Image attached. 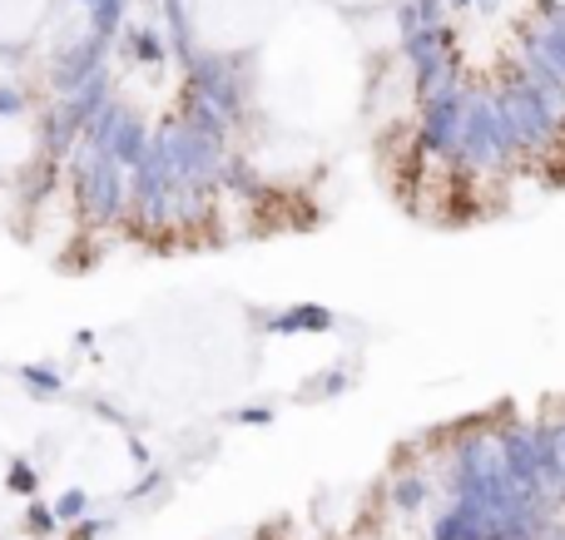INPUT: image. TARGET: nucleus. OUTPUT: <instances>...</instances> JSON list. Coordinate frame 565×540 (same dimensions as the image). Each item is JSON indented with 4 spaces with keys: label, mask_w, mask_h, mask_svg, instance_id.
<instances>
[{
    "label": "nucleus",
    "mask_w": 565,
    "mask_h": 540,
    "mask_svg": "<svg viewBox=\"0 0 565 540\" xmlns=\"http://www.w3.org/2000/svg\"><path fill=\"white\" fill-rule=\"evenodd\" d=\"M189 25L209 50H244L268 35L274 0H189Z\"/></svg>",
    "instance_id": "nucleus-1"
},
{
    "label": "nucleus",
    "mask_w": 565,
    "mask_h": 540,
    "mask_svg": "<svg viewBox=\"0 0 565 540\" xmlns=\"http://www.w3.org/2000/svg\"><path fill=\"white\" fill-rule=\"evenodd\" d=\"M35 154V125L25 115H0V174H15Z\"/></svg>",
    "instance_id": "nucleus-2"
},
{
    "label": "nucleus",
    "mask_w": 565,
    "mask_h": 540,
    "mask_svg": "<svg viewBox=\"0 0 565 540\" xmlns=\"http://www.w3.org/2000/svg\"><path fill=\"white\" fill-rule=\"evenodd\" d=\"M45 6L50 0H0V45H20V40L35 35Z\"/></svg>",
    "instance_id": "nucleus-3"
},
{
    "label": "nucleus",
    "mask_w": 565,
    "mask_h": 540,
    "mask_svg": "<svg viewBox=\"0 0 565 540\" xmlns=\"http://www.w3.org/2000/svg\"><path fill=\"white\" fill-rule=\"evenodd\" d=\"M332 6H352V10H367V6H387V0H332Z\"/></svg>",
    "instance_id": "nucleus-4"
}]
</instances>
